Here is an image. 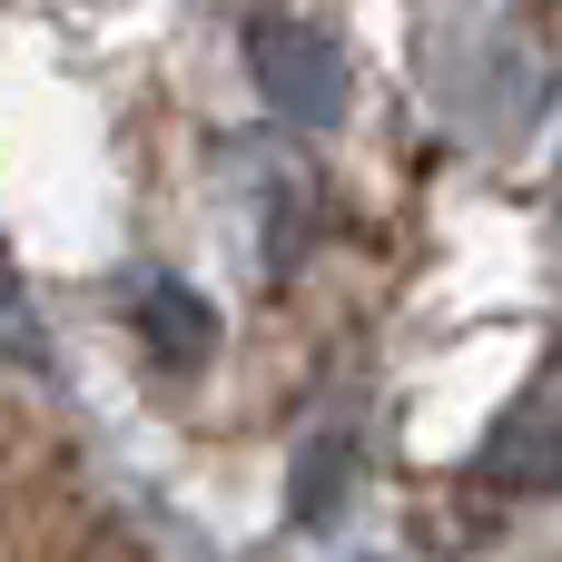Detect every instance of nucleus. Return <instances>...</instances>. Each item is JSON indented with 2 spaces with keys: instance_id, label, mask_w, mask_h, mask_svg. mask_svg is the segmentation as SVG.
Wrapping results in <instances>:
<instances>
[{
  "instance_id": "3",
  "label": "nucleus",
  "mask_w": 562,
  "mask_h": 562,
  "mask_svg": "<svg viewBox=\"0 0 562 562\" xmlns=\"http://www.w3.org/2000/svg\"><path fill=\"white\" fill-rule=\"evenodd\" d=\"M128 316H138V336H148L168 366H198V356H217V306H207L198 286H178V277H138Z\"/></svg>"
},
{
  "instance_id": "2",
  "label": "nucleus",
  "mask_w": 562,
  "mask_h": 562,
  "mask_svg": "<svg viewBox=\"0 0 562 562\" xmlns=\"http://www.w3.org/2000/svg\"><path fill=\"white\" fill-rule=\"evenodd\" d=\"M484 484H562V366L514 405V425L494 435Z\"/></svg>"
},
{
  "instance_id": "1",
  "label": "nucleus",
  "mask_w": 562,
  "mask_h": 562,
  "mask_svg": "<svg viewBox=\"0 0 562 562\" xmlns=\"http://www.w3.org/2000/svg\"><path fill=\"white\" fill-rule=\"evenodd\" d=\"M247 59H257V89H267V109H277V119L316 128V119H336V109H346V49H336V30H326V20H257Z\"/></svg>"
},
{
  "instance_id": "4",
  "label": "nucleus",
  "mask_w": 562,
  "mask_h": 562,
  "mask_svg": "<svg viewBox=\"0 0 562 562\" xmlns=\"http://www.w3.org/2000/svg\"><path fill=\"white\" fill-rule=\"evenodd\" d=\"M336 454H346V445L326 435V445L306 454V474H296V514H306V524H326V504H336Z\"/></svg>"
}]
</instances>
